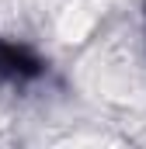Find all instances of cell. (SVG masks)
<instances>
[{
  "label": "cell",
  "mask_w": 146,
  "mask_h": 149,
  "mask_svg": "<svg viewBox=\"0 0 146 149\" xmlns=\"http://www.w3.org/2000/svg\"><path fill=\"white\" fill-rule=\"evenodd\" d=\"M0 73L7 80H35V76H42V59L25 45L0 42Z\"/></svg>",
  "instance_id": "1"
}]
</instances>
